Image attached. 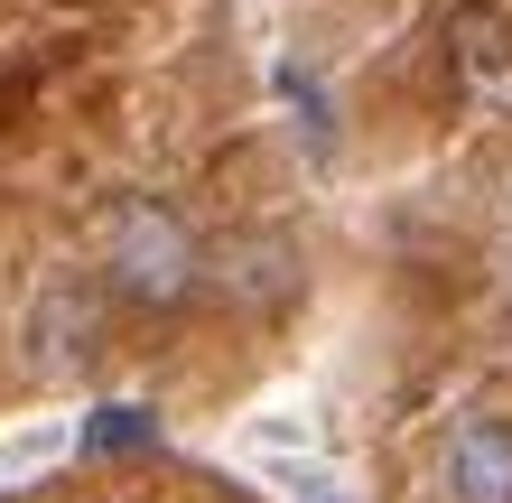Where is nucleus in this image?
Masks as SVG:
<instances>
[{"label": "nucleus", "mask_w": 512, "mask_h": 503, "mask_svg": "<svg viewBox=\"0 0 512 503\" xmlns=\"http://www.w3.org/2000/svg\"><path fill=\"white\" fill-rule=\"evenodd\" d=\"M103 280L140 308H177L205 280V243L168 196H122L103 215Z\"/></svg>", "instance_id": "1"}, {"label": "nucleus", "mask_w": 512, "mask_h": 503, "mask_svg": "<svg viewBox=\"0 0 512 503\" xmlns=\"http://www.w3.org/2000/svg\"><path fill=\"white\" fill-rule=\"evenodd\" d=\"M438 494L447 503H512V420L503 410H466L438 448Z\"/></svg>", "instance_id": "2"}, {"label": "nucleus", "mask_w": 512, "mask_h": 503, "mask_svg": "<svg viewBox=\"0 0 512 503\" xmlns=\"http://www.w3.org/2000/svg\"><path fill=\"white\" fill-rule=\"evenodd\" d=\"M28 354H38L47 373H66V364H84V354H94V299H75V289H47L38 299V317H28Z\"/></svg>", "instance_id": "3"}, {"label": "nucleus", "mask_w": 512, "mask_h": 503, "mask_svg": "<svg viewBox=\"0 0 512 503\" xmlns=\"http://www.w3.org/2000/svg\"><path fill=\"white\" fill-rule=\"evenodd\" d=\"M457 75H466V94H512V28L494 10L457 19Z\"/></svg>", "instance_id": "4"}, {"label": "nucleus", "mask_w": 512, "mask_h": 503, "mask_svg": "<svg viewBox=\"0 0 512 503\" xmlns=\"http://www.w3.org/2000/svg\"><path fill=\"white\" fill-rule=\"evenodd\" d=\"M149 438H159V420H149L140 401H112L103 420L84 429V448H103V457H112V448H149Z\"/></svg>", "instance_id": "5"}, {"label": "nucleus", "mask_w": 512, "mask_h": 503, "mask_svg": "<svg viewBox=\"0 0 512 503\" xmlns=\"http://www.w3.org/2000/svg\"><path fill=\"white\" fill-rule=\"evenodd\" d=\"M47 457H66V429H19V438H0V485L28 476V466H47Z\"/></svg>", "instance_id": "6"}]
</instances>
